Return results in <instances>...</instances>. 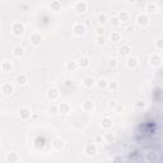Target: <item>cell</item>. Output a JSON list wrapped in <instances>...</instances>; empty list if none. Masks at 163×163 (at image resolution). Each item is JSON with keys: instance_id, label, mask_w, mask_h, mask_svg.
<instances>
[{"instance_id": "cell-1", "label": "cell", "mask_w": 163, "mask_h": 163, "mask_svg": "<svg viewBox=\"0 0 163 163\" xmlns=\"http://www.w3.org/2000/svg\"><path fill=\"white\" fill-rule=\"evenodd\" d=\"M26 31V27L22 22H16V23H13L12 26V33L17 36V37H21Z\"/></svg>"}, {"instance_id": "cell-2", "label": "cell", "mask_w": 163, "mask_h": 163, "mask_svg": "<svg viewBox=\"0 0 163 163\" xmlns=\"http://www.w3.org/2000/svg\"><path fill=\"white\" fill-rule=\"evenodd\" d=\"M83 151H84V154H86V156H89V157L96 156V154H97V145L94 144V143H88V144L84 145Z\"/></svg>"}, {"instance_id": "cell-3", "label": "cell", "mask_w": 163, "mask_h": 163, "mask_svg": "<svg viewBox=\"0 0 163 163\" xmlns=\"http://www.w3.org/2000/svg\"><path fill=\"white\" fill-rule=\"evenodd\" d=\"M86 30L87 28L83 23H75V24H73V28H72L73 35H75V36H83L86 33Z\"/></svg>"}, {"instance_id": "cell-4", "label": "cell", "mask_w": 163, "mask_h": 163, "mask_svg": "<svg viewBox=\"0 0 163 163\" xmlns=\"http://www.w3.org/2000/svg\"><path fill=\"white\" fill-rule=\"evenodd\" d=\"M162 56L159 55V54H153V55H151V58H149V65L153 66V68H158L162 65Z\"/></svg>"}, {"instance_id": "cell-5", "label": "cell", "mask_w": 163, "mask_h": 163, "mask_svg": "<svg viewBox=\"0 0 163 163\" xmlns=\"http://www.w3.org/2000/svg\"><path fill=\"white\" fill-rule=\"evenodd\" d=\"M74 10L78 13V14H84V13L88 10V4L86 2H77L74 5Z\"/></svg>"}, {"instance_id": "cell-6", "label": "cell", "mask_w": 163, "mask_h": 163, "mask_svg": "<svg viewBox=\"0 0 163 163\" xmlns=\"http://www.w3.org/2000/svg\"><path fill=\"white\" fill-rule=\"evenodd\" d=\"M30 41H31V45L32 46L38 47V46H41V44H42V36H41L40 33H37V32H35V33L31 35Z\"/></svg>"}, {"instance_id": "cell-7", "label": "cell", "mask_w": 163, "mask_h": 163, "mask_svg": "<svg viewBox=\"0 0 163 163\" xmlns=\"http://www.w3.org/2000/svg\"><path fill=\"white\" fill-rule=\"evenodd\" d=\"M137 24L140 26V27H147L149 24V17H148V14H145V13H140V14H138V17H137Z\"/></svg>"}, {"instance_id": "cell-8", "label": "cell", "mask_w": 163, "mask_h": 163, "mask_svg": "<svg viewBox=\"0 0 163 163\" xmlns=\"http://www.w3.org/2000/svg\"><path fill=\"white\" fill-rule=\"evenodd\" d=\"M46 96H47V98L51 100V101H56V100L59 98V96H60V92H59L58 88L52 87V88H50V89L46 92Z\"/></svg>"}, {"instance_id": "cell-9", "label": "cell", "mask_w": 163, "mask_h": 163, "mask_svg": "<svg viewBox=\"0 0 163 163\" xmlns=\"http://www.w3.org/2000/svg\"><path fill=\"white\" fill-rule=\"evenodd\" d=\"M77 63H78V68H80V69H87L91 65V59L88 56H82L79 60H77Z\"/></svg>"}, {"instance_id": "cell-10", "label": "cell", "mask_w": 163, "mask_h": 163, "mask_svg": "<svg viewBox=\"0 0 163 163\" xmlns=\"http://www.w3.org/2000/svg\"><path fill=\"white\" fill-rule=\"evenodd\" d=\"M0 91H2V93L5 94V96H10V94L14 92V86L12 83H4L2 86V88H0Z\"/></svg>"}, {"instance_id": "cell-11", "label": "cell", "mask_w": 163, "mask_h": 163, "mask_svg": "<svg viewBox=\"0 0 163 163\" xmlns=\"http://www.w3.org/2000/svg\"><path fill=\"white\" fill-rule=\"evenodd\" d=\"M31 115H32V111H31V108H28V107H23V108H21L19 110V117H21V120H28L30 117H31Z\"/></svg>"}, {"instance_id": "cell-12", "label": "cell", "mask_w": 163, "mask_h": 163, "mask_svg": "<svg viewBox=\"0 0 163 163\" xmlns=\"http://www.w3.org/2000/svg\"><path fill=\"white\" fill-rule=\"evenodd\" d=\"M101 125H102V129H105V130H110V129H112V126H114L112 119H111V117H108V116L103 117V119H102V122H101Z\"/></svg>"}, {"instance_id": "cell-13", "label": "cell", "mask_w": 163, "mask_h": 163, "mask_svg": "<svg viewBox=\"0 0 163 163\" xmlns=\"http://www.w3.org/2000/svg\"><path fill=\"white\" fill-rule=\"evenodd\" d=\"M131 46L130 45H122L120 49H119V55L120 56H122V58H124V56H129L130 55V54H131Z\"/></svg>"}, {"instance_id": "cell-14", "label": "cell", "mask_w": 163, "mask_h": 163, "mask_svg": "<svg viewBox=\"0 0 163 163\" xmlns=\"http://www.w3.org/2000/svg\"><path fill=\"white\" fill-rule=\"evenodd\" d=\"M126 66L129 69H137L139 66V60L138 58H134V56H130L128 60H126Z\"/></svg>"}, {"instance_id": "cell-15", "label": "cell", "mask_w": 163, "mask_h": 163, "mask_svg": "<svg viewBox=\"0 0 163 163\" xmlns=\"http://www.w3.org/2000/svg\"><path fill=\"white\" fill-rule=\"evenodd\" d=\"M82 83H83V86L86 88H92L94 84H96V79H94L93 77H84L83 80H82Z\"/></svg>"}, {"instance_id": "cell-16", "label": "cell", "mask_w": 163, "mask_h": 163, "mask_svg": "<svg viewBox=\"0 0 163 163\" xmlns=\"http://www.w3.org/2000/svg\"><path fill=\"white\" fill-rule=\"evenodd\" d=\"M58 107H59V112H60V114H64V115L69 114L70 110H72L70 105L68 103V102H60V105H59Z\"/></svg>"}, {"instance_id": "cell-17", "label": "cell", "mask_w": 163, "mask_h": 163, "mask_svg": "<svg viewBox=\"0 0 163 163\" xmlns=\"http://www.w3.org/2000/svg\"><path fill=\"white\" fill-rule=\"evenodd\" d=\"M5 161H7L8 163H17V162L19 161V156H18V153H16V152H9V153L7 154V157H5Z\"/></svg>"}, {"instance_id": "cell-18", "label": "cell", "mask_w": 163, "mask_h": 163, "mask_svg": "<svg viewBox=\"0 0 163 163\" xmlns=\"http://www.w3.org/2000/svg\"><path fill=\"white\" fill-rule=\"evenodd\" d=\"M24 52H26V50H24V47L21 46V45H17V46L13 47V55H14L16 58H21V56H23V55H24Z\"/></svg>"}, {"instance_id": "cell-19", "label": "cell", "mask_w": 163, "mask_h": 163, "mask_svg": "<svg viewBox=\"0 0 163 163\" xmlns=\"http://www.w3.org/2000/svg\"><path fill=\"white\" fill-rule=\"evenodd\" d=\"M51 145H52L54 151H61L65 144H64V142H63L61 139H54L52 143H51Z\"/></svg>"}, {"instance_id": "cell-20", "label": "cell", "mask_w": 163, "mask_h": 163, "mask_svg": "<svg viewBox=\"0 0 163 163\" xmlns=\"http://www.w3.org/2000/svg\"><path fill=\"white\" fill-rule=\"evenodd\" d=\"M12 63L9 61V60H3L2 61V64H0V69H2V72H4V73H9L10 70H12Z\"/></svg>"}, {"instance_id": "cell-21", "label": "cell", "mask_w": 163, "mask_h": 163, "mask_svg": "<svg viewBox=\"0 0 163 163\" xmlns=\"http://www.w3.org/2000/svg\"><path fill=\"white\" fill-rule=\"evenodd\" d=\"M145 10H147L148 14H156V13L158 12V5L156 3H149L145 7Z\"/></svg>"}, {"instance_id": "cell-22", "label": "cell", "mask_w": 163, "mask_h": 163, "mask_svg": "<svg viewBox=\"0 0 163 163\" xmlns=\"http://www.w3.org/2000/svg\"><path fill=\"white\" fill-rule=\"evenodd\" d=\"M65 68H66V70H69V72H74L78 69V63L75 60H69V61H66L65 64Z\"/></svg>"}, {"instance_id": "cell-23", "label": "cell", "mask_w": 163, "mask_h": 163, "mask_svg": "<svg viewBox=\"0 0 163 163\" xmlns=\"http://www.w3.org/2000/svg\"><path fill=\"white\" fill-rule=\"evenodd\" d=\"M16 82H17V84H18V86L23 87V86L27 84V82H28V78H27L26 74H19V75L16 78Z\"/></svg>"}, {"instance_id": "cell-24", "label": "cell", "mask_w": 163, "mask_h": 163, "mask_svg": "<svg viewBox=\"0 0 163 163\" xmlns=\"http://www.w3.org/2000/svg\"><path fill=\"white\" fill-rule=\"evenodd\" d=\"M50 8H51V10H54V12H59V10H61L63 4H61L60 0H52L51 4H50Z\"/></svg>"}, {"instance_id": "cell-25", "label": "cell", "mask_w": 163, "mask_h": 163, "mask_svg": "<svg viewBox=\"0 0 163 163\" xmlns=\"http://www.w3.org/2000/svg\"><path fill=\"white\" fill-rule=\"evenodd\" d=\"M82 108H83L86 112H89L94 108V102L93 101H86V102L82 103Z\"/></svg>"}, {"instance_id": "cell-26", "label": "cell", "mask_w": 163, "mask_h": 163, "mask_svg": "<svg viewBox=\"0 0 163 163\" xmlns=\"http://www.w3.org/2000/svg\"><path fill=\"white\" fill-rule=\"evenodd\" d=\"M129 13L128 12H125V10H121V12H119V14H117V18L120 19V22L121 23H125V22H128L129 21Z\"/></svg>"}, {"instance_id": "cell-27", "label": "cell", "mask_w": 163, "mask_h": 163, "mask_svg": "<svg viewBox=\"0 0 163 163\" xmlns=\"http://www.w3.org/2000/svg\"><path fill=\"white\" fill-rule=\"evenodd\" d=\"M110 41H112V42H115V44L120 42V41H121V33L117 32V31L111 32V35H110Z\"/></svg>"}, {"instance_id": "cell-28", "label": "cell", "mask_w": 163, "mask_h": 163, "mask_svg": "<svg viewBox=\"0 0 163 163\" xmlns=\"http://www.w3.org/2000/svg\"><path fill=\"white\" fill-rule=\"evenodd\" d=\"M96 84H97V87H98L100 89H106L108 82H107V79H105V78H100L98 80H96Z\"/></svg>"}, {"instance_id": "cell-29", "label": "cell", "mask_w": 163, "mask_h": 163, "mask_svg": "<svg viewBox=\"0 0 163 163\" xmlns=\"http://www.w3.org/2000/svg\"><path fill=\"white\" fill-rule=\"evenodd\" d=\"M106 22H107V14H106V13H98V16H97V23H98L100 26H103Z\"/></svg>"}, {"instance_id": "cell-30", "label": "cell", "mask_w": 163, "mask_h": 163, "mask_svg": "<svg viewBox=\"0 0 163 163\" xmlns=\"http://www.w3.org/2000/svg\"><path fill=\"white\" fill-rule=\"evenodd\" d=\"M106 42H107V38L105 37V35H101V36H97V37H96V45L103 46V45H106Z\"/></svg>"}, {"instance_id": "cell-31", "label": "cell", "mask_w": 163, "mask_h": 163, "mask_svg": "<svg viewBox=\"0 0 163 163\" xmlns=\"http://www.w3.org/2000/svg\"><path fill=\"white\" fill-rule=\"evenodd\" d=\"M105 142L106 143H112L114 140H115V135L112 134V133H106V135H105Z\"/></svg>"}, {"instance_id": "cell-32", "label": "cell", "mask_w": 163, "mask_h": 163, "mask_svg": "<svg viewBox=\"0 0 163 163\" xmlns=\"http://www.w3.org/2000/svg\"><path fill=\"white\" fill-rule=\"evenodd\" d=\"M154 47H156L157 50H162V49H163V38H162V37H159V38H157V40L154 41Z\"/></svg>"}, {"instance_id": "cell-33", "label": "cell", "mask_w": 163, "mask_h": 163, "mask_svg": "<svg viewBox=\"0 0 163 163\" xmlns=\"http://www.w3.org/2000/svg\"><path fill=\"white\" fill-rule=\"evenodd\" d=\"M103 142H105V139H103L102 135H100V134L94 135V143H96V145H102Z\"/></svg>"}, {"instance_id": "cell-34", "label": "cell", "mask_w": 163, "mask_h": 163, "mask_svg": "<svg viewBox=\"0 0 163 163\" xmlns=\"http://www.w3.org/2000/svg\"><path fill=\"white\" fill-rule=\"evenodd\" d=\"M107 88L111 89V91H117L119 89V83H117V82H108Z\"/></svg>"}, {"instance_id": "cell-35", "label": "cell", "mask_w": 163, "mask_h": 163, "mask_svg": "<svg viewBox=\"0 0 163 163\" xmlns=\"http://www.w3.org/2000/svg\"><path fill=\"white\" fill-rule=\"evenodd\" d=\"M35 145H36V148L37 149H44V147H45V139L42 138V139H37L36 140V143H35Z\"/></svg>"}, {"instance_id": "cell-36", "label": "cell", "mask_w": 163, "mask_h": 163, "mask_svg": "<svg viewBox=\"0 0 163 163\" xmlns=\"http://www.w3.org/2000/svg\"><path fill=\"white\" fill-rule=\"evenodd\" d=\"M49 112H50L52 116L58 115V114H59V107H58V106H54V105H52V106L49 108Z\"/></svg>"}, {"instance_id": "cell-37", "label": "cell", "mask_w": 163, "mask_h": 163, "mask_svg": "<svg viewBox=\"0 0 163 163\" xmlns=\"http://www.w3.org/2000/svg\"><path fill=\"white\" fill-rule=\"evenodd\" d=\"M108 65H110V68H112V69H115V68L117 66V60H116V59H110V61H108Z\"/></svg>"}, {"instance_id": "cell-38", "label": "cell", "mask_w": 163, "mask_h": 163, "mask_svg": "<svg viewBox=\"0 0 163 163\" xmlns=\"http://www.w3.org/2000/svg\"><path fill=\"white\" fill-rule=\"evenodd\" d=\"M112 24L114 26H119V24H121V22H120V19L117 18V16H115V17H112Z\"/></svg>"}, {"instance_id": "cell-39", "label": "cell", "mask_w": 163, "mask_h": 163, "mask_svg": "<svg viewBox=\"0 0 163 163\" xmlns=\"http://www.w3.org/2000/svg\"><path fill=\"white\" fill-rule=\"evenodd\" d=\"M101 35H105V28L103 27H100L97 30V36H101Z\"/></svg>"}, {"instance_id": "cell-40", "label": "cell", "mask_w": 163, "mask_h": 163, "mask_svg": "<svg viewBox=\"0 0 163 163\" xmlns=\"http://www.w3.org/2000/svg\"><path fill=\"white\" fill-rule=\"evenodd\" d=\"M112 161H115V162H119V161H122V157H120V156H115V157L112 158Z\"/></svg>"}, {"instance_id": "cell-41", "label": "cell", "mask_w": 163, "mask_h": 163, "mask_svg": "<svg viewBox=\"0 0 163 163\" xmlns=\"http://www.w3.org/2000/svg\"><path fill=\"white\" fill-rule=\"evenodd\" d=\"M21 7H22L23 10H27V9H28V4H24V3H23V4H21Z\"/></svg>"}, {"instance_id": "cell-42", "label": "cell", "mask_w": 163, "mask_h": 163, "mask_svg": "<svg viewBox=\"0 0 163 163\" xmlns=\"http://www.w3.org/2000/svg\"><path fill=\"white\" fill-rule=\"evenodd\" d=\"M137 106H138V107H144V102H142V101H139V102L137 103Z\"/></svg>"}, {"instance_id": "cell-43", "label": "cell", "mask_w": 163, "mask_h": 163, "mask_svg": "<svg viewBox=\"0 0 163 163\" xmlns=\"http://www.w3.org/2000/svg\"><path fill=\"white\" fill-rule=\"evenodd\" d=\"M125 2H126V3H129V4H133V3L137 2V0H125Z\"/></svg>"}, {"instance_id": "cell-44", "label": "cell", "mask_w": 163, "mask_h": 163, "mask_svg": "<svg viewBox=\"0 0 163 163\" xmlns=\"http://www.w3.org/2000/svg\"><path fill=\"white\" fill-rule=\"evenodd\" d=\"M110 107H115V102H111V103H110Z\"/></svg>"}, {"instance_id": "cell-45", "label": "cell", "mask_w": 163, "mask_h": 163, "mask_svg": "<svg viewBox=\"0 0 163 163\" xmlns=\"http://www.w3.org/2000/svg\"><path fill=\"white\" fill-rule=\"evenodd\" d=\"M0 148H2V139H0Z\"/></svg>"}]
</instances>
